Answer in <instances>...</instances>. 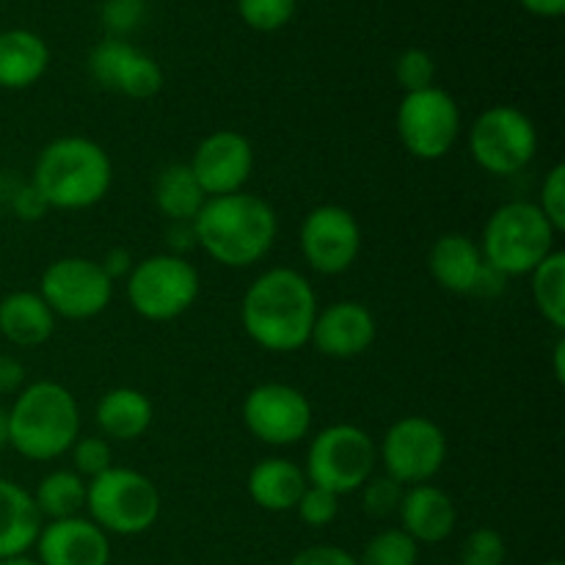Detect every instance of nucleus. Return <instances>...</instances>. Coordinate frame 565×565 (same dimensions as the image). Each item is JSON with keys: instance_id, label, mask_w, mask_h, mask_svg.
Segmentation results:
<instances>
[{"instance_id": "nucleus-13", "label": "nucleus", "mask_w": 565, "mask_h": 565, "mask_svg": "<svg viewBox=\"0 0 565 565\" xmlns=\"http://www.w3.org/2000/svg\"><path fill=\"white\" fill-rule=\"evenodd\" d=\"M243 425L254 439L270 447H292L312 428V403L298 386L257 384L243 397Z\"/></svg>"}, {"instance_id": "nucleus-21", "label": "nucleus", "mask_w": 565, "mask_h": 565, "mask_svg": "<svg viewBox=\"0 0 565 565\" xmlns=\"http://www.w3.org/2000/svg\"><path fill=\"white\" fill-rule=\"evenodd\" d=\"M42 513L33 494L9 478H0V561L28 555L42 533Z\"/></svg>"}, {"instance_id": "nucleus-24", "label": "nucleus", "mask_w": 565, "mask_h": 565, "mask_svg": "<svg viewBox=\"0 0 565 565\" xmlns=\"http://www.w3.org/2000/svg\"><path fill=\"white\" fill-rule=\"evenodd\" d=\"M55 315L33 290H17L0 301V334L17 348H39L53 337Z\"/></svg>"}, {"instance_id": "nucleus-11", "label": "nucleus", "mask_w": 565, "mask_h": 565, "mask_svg": "<svg viewBox=\"0 0 565 565\" xmlns=\"http://www.w3.org/2000/svg\"><path fill=\"white\" fill-rule=\"evenodd\" d=\"M39 296L53 309L55 318L92 320L114 301V281L97 259L61 257L44 268Z\"/></svg>"}, {"instance_id": "nucleus-46", "label": "nucleus", "mask_w": 565, "mask_h": 565, "mask_svg": "<svg viewBox=\"0 0 565 565\" xmlns=\"http://www.w3.org/2000/svg\"><path fill=\"white\" fill-rule=\"evenodd\" d=\"M544 565H563L561 561H550V563H544Z\"/></svg>"}, {"instance_id": "nucleus-42", "label": "nucleus", "mask_w": 565, "mask_h": 565, "mask_svg": "<svg viewBox=\"0 0 565 565\" xmlns=\"http://www.w3.org/2000/svg\"><path fill=\"white\" fill-rule=\"evenodd\" d=\"M519 3H522L530 14L546 17V20L561 17L565 11V0H519Z\"/></svg>"}, {"instance_id": "nucleus-33", "label": "nucleus", "mask_w": 565, "mask_h": 565, "mask_svg": "<svg viewBox=\"0 0 565 565\" xmlns=\"http://www.w3.org/2000/svg\"><path fill=\"white\" fill-rule=\"evenodd\" d=\"M359 491H362L364 513H370L375 519H386L392 513H397L406 486L397 483L390 475H384V478H370Z\"/></svg>"}, {"instance_id": "nucleus-45", "label": "nucleus", "mask_w": 565, "mask_h": 565, "mask_svg": "<svg viewBox=\"0 0 565 565\" xmlns=\"http://www.w3.org/2000/svg\"><path fill=\"white\" fill-rule=\"evenodd\" d=\"M0 565H42V563L33 561V557H28V555H14V557H3Z\"/></svg>"}, {"instance_id": "nucleus-9", "label": "nucleus", "mask_w": 565, "mask_h": 565, "mask_svg": "<svg viewBox=\"0 0 565 565\" xmlns=\"http://www.w3.org/2000/svg\"><path fill=\"white\" fill-rule=\"evenodd\" d=\"M539 152V130L516 105H491L469 127V154L494 177H511L527 169Z\"/></svg>"}, {"instance_id": "nucleus-44", "label": "nucleus", "mask_w": 565, "mask_h": 565, "mask_svg": "<svg viewBox=\"0 0 565 565\" xmlns=\"http://www.w3.org/2000/svg\"><path fill=\"white\" fill-rule=\"evenodd\" d=\"M9 445V412L0 408V450Z\"/></svg>"}, {"instance_id": "nucleus-19", "label": "nucleus", "mask_w": 565, "mask_h": 565, "mask_svg": "<svg viewBox=\"0 0 565 565\" xmlns=\"http://www.w3.org/2000/svg\"><path fill=\"white\" fill-rule=\"evenodd\" d=\"M397 516H401L403 533L412 535L417 544H441V541L450 539L458 522L452 497L430 483L408 486L403 491Z\"/></svg>"}, {"instance_id": "nucleus-15", "label": "nucleus", "mask_w": 565, "mask_h": 565, "mask_svg": "<svg viewBox=\"0 0 565 565\" xmlns=\"http://www.w3.org/2000/svg\"><path fill=\"white\" fill-rule=\"evenodd\" d=\"M94 83L130 99H149L163 88V70L152 55L132 47L127 39H103L88 55Z\"/></svg>"}, {"instance_id": "nucleus-2", "label": "nucleus", "mask_w": 565, "mask_h": 565, "mask_svg": "<svg viewBox=\"0 0 565 565\" xmlns=\"http://www.w3.org/2000/svg\"><path fill=\"white\" fill-rule=\"evenodd\" d=\"M191 226L196 246L224 268L263 263L279 235V218L270 202L246 191L207 199Z\"/></svg>"}, {"instance_id": "nucleus-14", "label": "nucleus", "mask_w": 565, "mask_h": 565, "mask_svg": "<svg viewBox=\"0 0 565 565\" xmlns=\"http://www.w3.org/2000/svg\"><path fill=\"white\" fill-rule=\"evenodd\" d=\"M298 246L309 268L323 276H340L359 259L362 226L351 210L340 204H320L303 218Z\"/></svg>"}, {"instance_id": "nucleus-7", "label": "nucleus", "mask_w": 565, "mask_h": 565, "mask_svg": "<svg viewBox=\"0 0 565 565\" xmlns=\"http://www.w3.org/2000/svg\"><path fill=\"white\" fill-rule=\"evenodd\" d=\"M375 463H379V445L373 441V436L359 425L337 423L320 430L312 439L303 475H307L309 486L342 497L362 489L373 478Z\"/></svg>"}, {"instance_id": "nucleus-40", "label": "nucleus", "mask_w": 565, "mask_h": 565, "mask_svg": "<svg viewBox=\"0 0 565 565\" xmlns=\"http://www.w3.org/2000/svg\"><path fill=\"white\" fill-rule=\"evenodd\" d=\"M25 386V367L20 359L0 356V395H17Z\"/></svg>"}, {"instance_id": "nucleus-17", "label": "nucleus", "mask_w": 565, "mask_h": 565, "mask_svg": "<svg viewBox=\"0 0 565 565\" xmlns=\"http://www.w3.org/2000/svg\"><path fill=\"white\" fill-rule=\"evenodd\" d=\"M375 334H379V326H375L373 312L362 301H334L318 309L309 342L323 356L345 362V359L367 353L375 342Z\"/></svg>"}, {"instance_id": "nucleus-20", "label": "nucleus", "mask_w": 565, "mask_h": 565, "mask_svg": "<svg viewBox=\"0 0 565 565\" xmlns=\"http://www.w3.org/2000/svg\"><path fill=\"white\" fill-rule=\"evenodd\" d=\"M428 270L436 285L456 296H469L480 290L486 276V263L480 246L461 232H447L434 243L428 254Z\"/></svg>"}, {"instance_id": "nucleus-38", "label": "nucleus", "mask_w": 565, "mask_h": 565, "mask_svg": "<svg viewBox=\"0 0 565 565\" xmlns=\"http://www.w3.org/2000/svg\"><path fill=\"white\" fill-rule=\"evenodd\" d=\"M290 565H359V561L351 552L340 550L334 544H315L309 550L298 552Z\"/></svg>"}, {"instance_id": "nucleus-26", "label": "nucleus", "mask_w": 565, "mask_h": 565, "mask_svg": "<svg viewBox=\"0 0 565 565\" xmlns=\"http://www.w3.org/2000/svg\"><path fill=\"white\" fill-rule=\"evenodd\" d=\"M204 202H207V193L202 191L191 166L171 163L160 169L154 180V204L171 224H193Z\"/></svg>"}, {"instance_id": "nucleus-32", "label": "nucleus", "mask_w": 565, "mask_h": 565, "mask_svg": "<svg viewBox=\"0 0 565 565\" xmlns=\"http://www.w3.org/2000/svg\"><path fill=\"white\" fill-rule=\"evenodd\" d=\"M72 472L81 475L83 480H92L103 475L105 469L114 467V452H110L108 439L103 436H77L75 445L70 447Z\"/></svg>"}, {"instance_id": "nucleus-3", "label": "nucleus", "mask_w": 565, "mask_h": 565, "mask_svg": "<svg viewBox=\"0 0 565 565\" xmlns=\"http://www.w3.org/2000/svg\"><path fill=\"white\" fill-rule=\"evenodd\" d=\"M31 185L42 193L50 210H88L108 196L114 163L92 138L61 136L39 152Z\"/></svg>"}, {"instance_id": "nucleus-37", "label": "nucleus", "mask_w": 565, "mask_h": 565, "mask_svg": "<svg viewBox=\"0 0 565 565\" xmlns=\"http://www.w3.org/2000/svg\"><path fill=\"white\" fill-rule=\"evenodd\" d=\"M541 213L546 215L555 232L565 230V166L555 163L546 174L544 188H541V202H535Z\"/></svg>"}, {"instance_id": "nucleus-43", "label": "nucleus", "mask_w": 565, "mask_h": 565, "mask_svg": "<svg viewBox=\"0 0 565 565\" xmlns=\"http://www.w3.org/2000/svg\"><path fill=\"white\" fill-rule=\"evenodd\" d=\"M555 379L557 384H565V340L561 337L555 345Z\"/></svg>"}, {"instance_id": "nucleus-4", "label": "nucleus", "mask_w": 565, "mask_h": 565, "mask_svg": "<svg viewBox=\"0 0 565 565\" xmlns=\"http://www.w3.org/2000/svg\"><path fill=\"white\" fill-rule=\"evenodd\" d=\"M81 436V408L58 381H36L17 392L9 408V447L28 461H55Z\"/></svg>"}, {"instance_id": "nucleus-35", "label": "nucleus", "mask_w": 565, "mask_h": 565, "mask_svg": "<svg viewBox=\"0 0 565 565\" xmlns=\"http://www.w3.org/2000/svg\"><path fill=\"white\" fill-rule=\"evenodd\" d=\"M99 20L114 39H125L147 20V0H105Z\"/></svg>"}, {"instance_id": "nucleus-1", "label": "nucleus", "mask_w": 565, "mask_h": 565, "mask_svg": "<svg viewBox=\"0 0 565 565\" xmlns=\"http://www.w3.org/2000/svg\"><path fill=\"white\" fill-rule=\"evenodd\" d=\"M318 309V296L307 276L279 265L248 285L241 303V323L248 340L263 351L292 353L309 345Z\"/></svg>"}, {"instance_id": "nucleus-29", "label": "nucleus", "mask_w": 565, "mask_h": 565, "mask_svg": "<svg viewBox=\"0 0 565 565\" xmlns=\"http://www.w3.org/2000/svg\"><path fill=\"white\" fill-rule=\"evenodd\" d=\"M417 541L403 533L401 527L381 530L367 541L359 565H417Z\"/></svg>"}, {"instance_id": "nucleus-39", "label": "nucleus", "mask_w": 565, "mask_h": 565, "mask_svg": "<svg viewBox=\"0 0 565 565\" xmlns=\"http://www.w3.org/2000/svg\"><path fill=\"white\" fill-rule=\"evenodd\" d=\"M11 207H14L17 218H22V221H39L50 213L47 202H44L42 193H39L31 182H28V185H22L20 191L14 193V202H11Z\"/></svg>"}, {"instance_id": "nucleus-36", "label": "nucleus", "mask_w": 565, "mask_h": 565, "mask_svg": "<svg viewBox=\"0 0 565 565\" xmlns=\"http://www.w3.org/2000/svg\"><path fill=\"white\" fill-rule=\"evenodd\" d=\"M296 511L298 519H301L307 527H329L337 519V513H340V497H337L334 491L307 486V491H303L301 500H298Z\"/></svg>"}, {"instance_id": "nucleus-23", "label": "nucleus", "mask_w": 565, "mask_h": 565, "mask_svg": "<svg viewBox=\"0 0 565 565\" xmlns=\"http://www.w3.org/2000/svg\"><path fill=\"white\" fill-rule=\"evenodd\" d=\"M50 66V50L39 33L11 28L0 33V88L22 92L42 81Z\"/></svg>"}, {"instance_id": "nucleus-28", "label": "nucleus", "mask_w": 565, "mask_h": 565, "mask_svg": "<svg viewBox=\"0 0 565 565\" xmlns=\"http://www.w3.org/2000/svg\"><path fill=\"white\" fill-rule=\"evenodd\" d=\"M530 279H533L530 290H533V301H535V307H539L541 318H544L546 323L557 331V334H563V329H565V254L555 248V252H552L550 257H546L544 263H541L539 268L530 274Z\"/></svg>"}, {"instance_id": "nucleus-12", "label": "nucleus", "mask_w": 565, "mask_h": 565, "mask_svg": "<svg viewBox=\"0 0 565 565\" xmlns=\"http://www.w3.org/2000/svg\"><path fill=\"white\" fill-rule=\"evenodd\" d=\"M379 461L386 475L403 486L434 480L447 461V436L423 414L401 417L390 425L379 445Z\"/></svg>"}, {"instance_id": "nucleus-34", "label": "nucleus", "mask_w": 565, "mask_h": 565, "mask_svg": "<svg viewBox=\"0 0 565 565\" xmlns=\"http://www.w3.org/2000/svg\"><path fill=\"white\" fill-rule=\"evenodd\" d=\"M505 541L497 530L480 527L467 535L461 546V563L458 565H502L505 563Z\"/></svg>"}, {"instance_id": "nucleus-30", "label": "nucleus", "mask_w": 565, "mask_h": 565, "mask_svg": "<svg viewBox=\"0 0 565 565\" xmlns=\"http://www.w3.org/2000/svg\"><path fill=\"white\" fill-rule=\"evenodd\" d=\"M298 0H237L241 20L259 33H274L292 20Z\"/></svg>"}, {"instance_id": "nucleus-6", "label": "nucleus", "mask_w": 565, "mask_h": 565, "mask_svg": "<svg viewBox=\"0 0 565 565\" xmlns=\"http://www.w3.org/2000/svg\"><path fill=\"white\" fill-rule=\"evenodd\" d=\"M86 511L108 535H141L160 519V491L136 469L110 467L86 480Z\"/></svg>"}, {"instance_id": "nucleus-27", "label": "nucleus", "mask_w": 565, "mask_h": 565, "mask_svg": "<svg viewBox=\"0 0 565 565\" xmlns=\"http://www.w3.org/2000/svg\"><path fill=\"white\" fill-rule=\"evenodd\" d=\"M33 502H36L42 519H72L81 516L86 508V480L72 469H55V472L44 475L42 483L33 491Z\"/></svg>"}, {"instance_id": "nucleus-10", "label": "nucleus", "mask_w": 565, "mask_h": 565, "mask_svg": "<svg viewBox=\"0 0 565 565\" xmlns=\"http://www.w3.org/2000/svg\"><path fill=\"white\" fill-rule=\"evenodd\" d=\"M461 136V110L456 97L439 86L403 94L397 105V138L417 160H441Z\"/></svg>"}, {"instance_id": "nucleus-22", "label": "nucleus", "mask_w": 565, "mask_h": 565, "mask_svg": "<svg viewBox=\"0 0 565 565\" xmlns=\"http://www.w3.org/2000/svg\"><path fill=\"white\" fill-rule=\"evenodd\" d=\"M307 486V475L290 458H263L259 463H254L246 480L254 505L270 513L296 511Z\"/></svg>"}, {"instance_id": "nucleus-31", "label": "nucleus", "mask_w": 565, "mask_h": 565, "mask_svg": "<svg viewBox=\"0 0 565 565\" xmlns=\"http://www.w3.org/2000/svg\"><path fill=\"white\" fill-rule=\"evenodd\" d=\"M434 77H436V64H434V58H430L428 50L408 47L397 55L395 81L406 94L430 88L434 86Z\"/></svg>"}, {"instance_id": "nucleus-25", "label": "nucleus", "mask_w": 565, "mask_h": 565, "mask_svg": "<svg viewBox=\"0 0 565 565\" xmlns=\"http://www.w3.org/2000/svg\"><path fill=\"white\" fill-rule=\"evenodd\" d=\"M152 401L141 390L132 386H116L108 390L97 403V428L103 430L105 439L114 441H136L152 425Z\"/></svg>"}, {"instance_id": "nucleus-16", "label": "nucleus", "mask_w": 565, "mask_h": 565, "mask_svg": "<svg viewBox=\"0 0 565 565\" xmlns=\"http://www.w3.org/2000/svg\"><path fill=\"white\" fill-rule=\"evenodd\" d=\"M188 166L207 199L230 196V193H241L252 177L254 147L243 132L213 130L199 141Z\"/></svg>"}, {"instance_id": "nucleus-18", "label": "nucleus", "mask_w": 565, "mask_h": 565, "mask_svg": "<svg viewBox=\"0 0 565 565\" xmlns=\"http://www.w3.org/2000/svg\"><path fill=\"white\" fill-rule=\"evenodd\" d=\"M36 555L42 565H108L110 539L86 516L55 519L42 524Z\"/></svg>"}, {"instance_id": "nucleus-41", "label": "nucleus", "mask_w": 565, "mask_h": 565, "mask_svg": "<svg viewBox=\"0 0 565 565\" xmlns=\"http://www.w3.org/2000/svg\"><path fill=\"white\" fill-rule=\"evenodd\" d=\"M99 265H103V270L108 274V279L116 281V279H125L136 263H132V257L127 248H110V252L99 259Z\"/></svg>"}, {"instance_id": "nucleus-5", "label": "nucleus", "mask_w": 565, "mask_h": 565, "mask_svg": "<svg viewBox=\"0 0 565 565\" xmlns=\"http://www.w3.org/2000/svg\"><path fill=\"white\" fill-rule=\"evenodd\" d=\"M555 226L535 202H508L486 221L480 254L502 279L530 276L555 252Z\"/></svg>"}, {"instance_id": "nucleus-8", "label": "nucleus", "mask_w": 565, "mask_h": 565, "mask_svg": "<svg viewBox=\"0 0 565 565\" xmlns=\"http://www.w3.org/2000/svg\"><path fill=\"white\" fill-rule=\"evenodd\" d=\"M199 287V270L185 257L163 252L132 265L127 274V301L138 318L169 323L196 303Z\"/></svg>"}]
</instances>
